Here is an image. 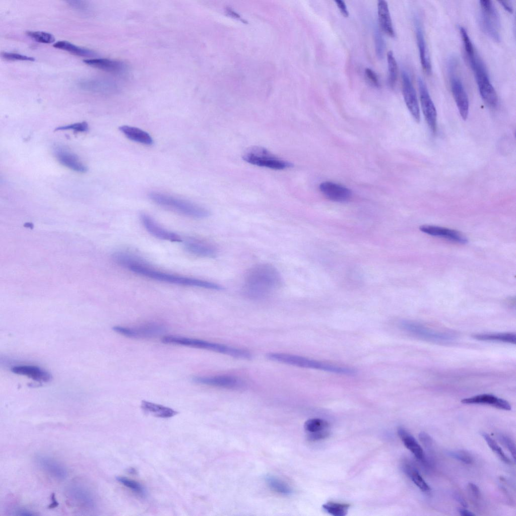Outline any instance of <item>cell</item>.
<instances>
[{"label":"cell","instance_id":"cell-36","mask_svg":"<svg viewBox=\"0 0 516 516\" xmlns=\"http://www.w3.org/2000/svg\"><path fill=\"white\" fill-rule=\"evenodd\" d=\"M329 423L320 418H311L307 420L304 424V429L309 433L320 431L328 429Z\"/></svg>","mask_w":516,"mask_h":516},{"label":"cell","instance_id":"cell-17","mask_svg":"<svg viewBox=\"0 0 516 516\" xmlns=\"http://www.w3.org/2000/svg\"><path fill=\"white\" fill-rule=\"evenodd\" d=\"M414 21L421 64L425 72L429 75L431 72V64L422 23L417 16Z\"/></svg>","mask_w":516,"mask_h":516},{"label":"cell","instance_id":"cell-24","mask_svg":"<svg viewBox=\"0 0 516 516\" xmlns=\"http://www.w3.org/2000/svg\"><path fill=\"white\" fill-rule=\"evenodd\" d=\"M12 371L15 374L27 376L39 382H48L51 377L46 371L33 365L16 366L12 368Z\"/></svg>","mask_w":516,"mask_h":516},{"label":"cell","instance_id":"cell-14","mask_svg":"<svg viewBox=\"0 0 516 516\" xmlns=\"http://www.w3.org/2000/svg\"><path fill=\"white\" fill-rule=\"evenodd\" d=\"M141 221L146 230L153 236L171 242H180L182 238L177 234L160 226L150 216L143 213L140 215Z\"/></svg>","mask_w":516,"mask_h":516},{"label":"cell","instance_id":"cell-9","mask_svg":"<svg viewBox=\"0 0 516 516\" xmlns=\"http://www.w3.org/2000/svg\"><path fill=\"white\" fill-rule=\"evenodd\" d=\"M480 7L478 22L482 31L496 42L500 41L499 16L492 2L479 1Z\"/></svg>","mask_w":516,"mask_h":516},{"label":"cell","instance_id":"cell-21","mask_svg":"<svg viewBox=\"0 0 516 516\" xmlns=\"http://www.w3.org/2000/svg\"><path fill=\"white\" fill-rule=\"evenodd\" d=\"M54 154L57 160L63 165L75 171H87V167L80 161L78 156L68 149L57 147L54 150Z\"/></svg>","mask_w":516,"mask_h":516},{"label":"cell","instance_id":"cell-25","mask_svg":"<svg viewBox=\"0 0 516 516\" xmlns=\"http://www.w3.org/2000/svg\"><path fill=\"white\" fill-rule=\"evenodd\" d=\"M377 14L380 27L388 35L394 37L395 32L392 24L387 2L379 0L377 2Z\"/></svg>","mask_w":516,"mask_h":516},{"label":"cell","instance_id":"cell-30","mask_svg":"<svg viewBox=\"0 0 516 516\" xmlns=\"http://www.w3.org/2000/svg\"><path fill=\"white\" fill-rule=\"evenodd\" d=\"M79 87L83 90L93 92H106L113 89V85L106 80L91 79L79 82Z\"/></svg>","mask_w":516,"mask_h":516},{"label":"cell","instance_id":"cell-28","mask_svg":"<svg viewBox=\"0 0 516 516\" xmlns=\"http://www.w3.org/2000/svg\"><path fill=\"white\" fill-rule=\"evenodd\" d=\"M119 130L130 140L146 145H151L153 141L150 135L145 131L136 127L122 125Z\"/></svg>","mask_w":516,"mask_h":516},{"label":"cell","instance_id":"cell-50","mask_svg":"<svg viewBox=\"0 0 516 516\" xmlns=\"http://www.w3.org/2000/svg\"><path fill=\"white\" fill-rule=\"evenodd\" d=\"M69 5L74 9L78 10L80 11L87 10L88 6L85 3V2L80 1H68Z\"/></svg>","mask_w":516,"mask_h":516},{"label":"cell","instance_id":"cell-33","mask_svg":"<svg viewBox=\"0 0 516 516\" xmlns=\"http://www.w3.org/2000/svg\"><path fill=\"white\" fill-rule=\"evenodd\" d=\"M267 485L273 491L283 495H289L292 493V488L286 483L273 476H267L265 479Z\"/></svg>","mask_w":516,"mask_h":516},{"label":"cell","instance_id":"cell-48","mask_svg":"<svg viewBox=\"0 0 516 516\" xmlns=\"http://www.w3.org/2000/svg\"><path fill=\"white\" fill-rule=\"evenodd\" d=\"M420 440L426 448L431 447L432 440L431 437L426 432H421L419 434Z\"/></svg>","mask_w":516,"mask_h":516},{"label":"cell","instance_id":"cell-7","mask_svg":"<svg viewBox=\"0 0 516 516\" xmlns=\"http://www.w3.org/2000/svg\"><path fill=\"white\" fill-rule=\"evenodd\" d=\"M242 159L246 162L260 167L275 170H283L292 167V163L275 156L267 149L253 146L247 149Z\"/></svg>","mask_w":516,"mask_h":516},{"label":"cell","instance_id":"cell-23","mask_svg":"<svg viewBox=\"0 0 516 516\" xmlns=\"http://www.w3.org/2000/svg\"><path fill=\"white\" fill-rule=\"evenodd\" d=\"M184 248L188 253L203 257H214L216 248L211 244L196 239H188L184 242Z\"/></svg>","mask_w":516,"mask_h":516},{"label":"cell","instance_id":"cell-46","mask_svg":"<svg viewBox=\"0 0 516 516\" xmlns=\"http://www.w3.org/2000/svg\"><path fill=\"white\" fill-rule=\"evenodd\" d=\"M330 435V431L327 430L309 433L307 435V438L310 441H316L327 438Z\"/></svg>","mask_w":516,"mask_h":516},{"label":"cell","instance_id":"cell-34","mask_svg":"<svg viewBox=\"0 0 516 516\" xmlns=\"http://www.w3.org/2000/svg\"><path fill=\"white\" fill-rule=\"evenodd\" d=\"M350 505L347 503L329 501L322 505L323 509L334 516H345L347 514Z\"/></svg>","mask_w":516,"mask_h":516},{"label":"cell","instance_id":"cell-8","mask_svg":"<svg viewBox=\"0 0 516 516\" xmlns=\"http://www.w3.org/2000/svg\"><path fill=\"white\" fill-rule=\"evenodd\" d=\"M458 64L456 57H450L447 62V71L453 98L462 118L466 120L469 113V102L463 84L457 72Z\"/></svg>","mask_w":516,"mask_h":516},{"label":"cell","instance_id":"cell-2","mask_svg":"<svg viewBox=\"0 0 516 516\" xmlns=\"http://www.w3.org/2000/svg\"><path fill=\"white\" fill-rule=\"evenodd\" d=\"M124 267L134 273L158 281L210 290H221L223 289L221 285L209 281L157 270L151 268L134 255L129 259Z\"/></svg>","mask_w":516,"mask_h":516},{"label":"cell","instance_id":"cell-39","mask_svg":"<svg viewBox=\"0 0 516 516\" xmlns=\"http://www.w3.org/2000/svg\"><path fill=\"white\" fill-rule=\"evenodd\" d=\"M116 480L126 487L131 489L134 492L140 496H143L145 494V491L143 487L136 481L127 478L120 476L116 477Z\"/></svg>","mask_w":516,"mask_h":516},{"label":"cell","instance_id":"cell-4","mask_svg":"<svg viewBox=\"0 0 516 516\" xmlns=\"http://www.w3.org/2000/svg\"><path fill=\"white\" fill-rule=\"evenodd\" d=\"M267 358L273 361L302 368L321 370L340 374L353 375L356 371L352 368L340 366L305 357L284 353H269Z\"/></svg>","mask_w":516,"mask_h":516},{"label":"cell","instance_id":"cell-37","mask_svg":"<svg viewBox=\"0 0 516 516\" xmlns=\"http://www.w3.org/2000/svg\"><path fill=\"white\" fill-rule=\"evenodd\" d=\"M387 61L389 72L388 82L390 86L394 88L397 79L398 67L396 59L392 51H389L387 53Z\"/></svg>","mask_w":516,"mask_h":516},{"label":"cell","instance_id":"cell-49","mask_svg":"<svg viewBox=\"0 0 516 516\" xmlns=\"http://www.w3.org/2000/svg\"><path fill=\"white\" fill-rule=\"evenodd\" d=\"M468 489L472 498L475 500H478L480 496V490L478 487L474 483H470L468 484Z\"/></svg>","mask_w":516,"mask_h":516},{"label":"cell","instance_id":"cell-53","mask_svg":"<svg viewBox=\"0 0 516 516\" xmlns=\"http://www.w3.org/2000/svg\"><path fill=\"white\" fill-rule=\"evenodd\" d=\"M499 3H500L506 11L510 13H512L513 8L510 1H499Z\"/></svg>","mask_w":516,"mask_h":516},{"label":"cell","instance_id":"cell-55","mask_svg":"<svg viewBox=\"0 0 516 516\" xmlns=\"http://www.w3.org/2000/svg\"><path fill=\"white\" fill-rule=\"evenodd\" d=\"M459 512L462 516H474L475 514L471 511L466 509H459Z\"/></svg>","mask_w":516,"mask_h":516},{"label":"cell","instance_id":"cell-16","mask_svg":"<svg viewBox=\"0 0 516 516\" xmlns=\"http://www.w3.org/2000/svg\"><path fill=\"white\" fill-rule=\"evenodd\" d=\"M35 461L38 466L52 478L62 480L66 478L68 472L65 467L56 460L44 455L37 456Z\"/></svg>","mask_w":516,"mask_h":516},{"label":"cell","instance_id":"cell-3","mask_svg":"<svg viewBox=\"0 0 516 516\" xmlns=\"http://www.w3.org/2000/svg\"><path fill=\"white\" fill-rule=\"evenodd\" d=\"M161 341L166 344L207 350L239 359H249L251 357V354L246 350L200 339L170 335L163 337Z\"/></svg>","mask_w":516,"mask_h":516},{"label":"cell","instance_id":"cell-18","mask_svg":"<svg viewBox=\"0 0 516 516\" xmlns=\"http://www.w3.org/2000/svg\"><path fill=\"white\" fill-rule=\"evenodd\" d=\"M69 499L75 504L82 508L92 509L95 500L92 493L87 488L80 484H72L68 489Z\"/></svg>","mask_w":516,"mask_h":516},{"label":"cell","instance_id":"cell-5","mask_svg":"<svg viewBox=\"0 0 516 516\" xmlns=\"http://www.w3.org/2000/svg\"><path fill=\"white\" fill-rule=\"evenodd\" d=\"M465 53L482 99L489 106L495 107L498 104V96L490 81L483 62L476 53L475 48Z\"/></svg>","mask_w":516,"mask_h":516},{"label":"cell","instance_id":"cell-52","mask_svg":"<svg viewBox=\"0 0 516 516\" xmlns=\"http://www.w3.org/2000/svg\"><path fill=\"white\" fill-rule=\"evenodd\" d=\"M14 514L17 515H36L34 512L23 508H17L14 511Z\"/></svg>","mask_w":516,"mask_h":516},{"label":"cell","instance_id":"cell-20","mask_svg":"<svg viewBox=\"0 0 516 516\" xmlns=\"http://www.w3.org/2000/svg\"><path fill=\"white\" fill-rule=\"evenodd\" d=\"M421 231L430 235L440 237L459 243L467 242V239L460 232L453 229L433 225H422Z\"/></svg>","mask_w":516,"mask_h":516},{"label":"cell","instance_id":"cell-38","mask_svg":"<svg viewBox=\"0 0 516 516\" xmlns=\"http://www.w3.org/2000/svg\"><path fill=\"white\" fill-rule=\"evenodd\" d=\"M481 435L484 438L487 444L492 451L495 453L501 461L506 464H510L511 460L506 456L501 448L497 442L487 433L482 432Z\"/></svg>","mask_w":516,"mask_h":516},{"label":"cell","instance_id":"cell-42","mask_svg":"<svg viewBox=\"0 0 516 516\" xmlns=\"http://www.w3.org/2000/svg\"><path fill=\"white\" fill-rule=\"evenodd\" d=\"M448 454L451 457L466 464H470L473 461L471 455L469 452L464 450L451 451L448 452Z\"/></svg>","mask_w":516,"mask_h":516},{"label":"cell","instance_id":"cell-1","mask_svg":"<svg viewBox=\"0 0 516 516\" xmlns=\"http://www.w3.org/2000/svg\"><path fill=\"white\" fill-rule=\"evenodd\" d=\"M282 284V276L274 266L260 263L252 266L246 272L242 292L249 299H262L277 290Z\"/></svg>","mask_w":516,"mask_h":516},{"label":"cell","instance_id":"cell-27","mask_svg":"<svg viewBox=\"0 0 516 516\" xmlns=\"http://www.w3.org/2000/svg\"><path fill=\"white\" fill-rule=\"evenodd\" d=\"M84 62L92 67L109 72L118 73L124 69V66L122 62L106 58L85 59Z\"/></svg>","mask_w":516,"mask_h":516},{"label":"cell","instance_id":"cell-11","mask_svg":"<svg viewBox=\"0 0 516 516\" xmlns=\"http://www.w3.org/2000/svg\"><path fill=\"white\" fill-rule=\"evenodd\" d=\"M112 329L125 337L133 339H149L161 335L165 328L155 322L146 323L134 327L115 326Z\"/></svg>","mask_w":516,"mask_h":516},{"label":"cell","instance_id":"cell-43","mask_svg":"<svg viewBox=\"0 0 516 516\" xmlns=\"http://www.w3.org/2000/svg\"><path fill=\"white\" fill-rule=\"evenodd\" d=\"M1 56L4 59L8 60H23L30 61L35 60L34 58L33 57L13 52H3L1 53Z\"/></svg>","mask_w":516,"mask_h":516},{"label":"cell","instance_id":"cell-40","mask_svg":"<svg viewBox=\"0 0 516 516\" xmlns=\"http://www.w3.org/2000/svg\"><path fill=\"white\" fill-rule=\"evenodd\" d=\"M26 34L35 41L40 43L49 44L52 43L55 41V38L52 34L45 32L27 31Z\"/></svg>","mask_w":516,"mask_h":516},{"label":"cell","instance_id":"cell-54","mask_svg":"<svg viewBox=\"0 0 516 516\" xmlns=\"http://www.w3.org/2000/svg\"><path fill=\"white\" fill-rule=\"evenodd\" d=\"M455 499L464 507H467V504L465 499L459 494H455L454 495Z\"/></svg>","mask_w":516,"mask_h":516},{"label":"cell","instance_id":"cell-35","mask_svg":"<svg viewBox=\"0 0 516 516\" xmlns=\"http://www.w3.org/2000/svg\"><path fill=\"white\" fill-rule=\"evenodd\" d=\"M404 468L405 472L410 477L412 481L422 491L427 492L430 490V487L424 481L418 471L408 465L405 466Z\"/></svg>","mask_w":516,"mask_h":516},{"label":"cell","instance_id":"cell-47","mask_svg":"<svg viewBox=\"0 0 516 516\" xmlns=\"http://www.w3.org/2000/svg\"><path fill=\"white\" fill-rule=\"evenodd\" d=\"M365 74L370 82L376 87L380 86L379 79L376 74L371 69L366 68Z\"/></svg>","mask_w":516,"mask_h":516},{"label":"cell","instance_id":"cell-45","mask_svg":"<svg viewBox=\"0 0 516 516\" xmlns=\"http://www.w3.org/2000/svg\"><path fill=\"white\" fill-rule=\"evenodd\" d=\"M499 436V440L502 443H503L505 446L507 448L509 452L511 453L514 460H515V446L513 440L506 435H500Z\"/></svg>","mask_w":516,"mask_h":516},{"label":"cell","instance_id":"cell-22","mask_svg":"<svg viewBox=\"0 0 516 516\" xmlns=\"http://www.w3.org/2000/svg\"><path fill=\"white\" fill-rule=\"evenodd\" d=\"M461 402L465 404L489 405L499 409L510 410L511 406L506 400L499 398L493 395L481 394L469 398L464 399Z\"/></svg>","mask_w":516,"mask_h":516},{"label":"cell","instance_id":"cell-44","mask_svg":"<svg viewBox=\"0 0 516 516\" xmlns=\"http://www.w3.org/2000/svg\"><path fill=\"white\" fill-rule=\"evenodd\" d=\"M67 130H73L76 132H85L88 130V125L86 122L83 121L70 125L57 127L55 129V131Z\"/></svg>","mask_w":516,"mask_h":516},{"label":"cell","instance_id":"cell-51","mask_svg":"<svg viewBox=\"0 0 516 516\" xmlns=\"http://www.w3.org/2000/svg\"><path fill=\"white\" fill-rule=\"evenodd\" d=\"M335 2L342 15L344 17H348L349 12L345 3L342 0H335Z\"/></svg>","mask_w":516,"mask_h":516},{"label":"cell","instance_id":"cell-12","mask_svg":"<svg viewBox=\"0 0 516 516\" xmlns=\"http://www.w3.org/2000/svg\"><path fill=\"white\" fill-rule=\"evenodd\" d=\"M420 100L423 113L427 123L433 132L437 128V113L424 81L421 77L418 78Z\"/></svg>","mask_w":516,"mask_h":516},{"label":"cell","instance_id":"cell-31","mask_svg":"<svg viewBox=\"0 0 516 516\" xmlns=\"http://www.w3.org/2000/svg\"><path fill=\"white\" fill-rule=\"evenodd\" d=\"M477 340L485 341H498L515 344L516 335L514 333L478 334L472 336Z\"/></svg>","mask_w":516,"mask_h":516},{"label":"cell","instance_id":"cell-13","mask_svg":"<svg viewBox=\"0 0 516 516\" xmlns=\"http://www.w3.org/2000/svg\"><path fill=\"white\" fill-rule=\"evenodd\" d=\"M402 92L406 106L416 122L420 119V110L416 92L408 73L402 71Z\"/></svg>","mask_w":516,"mask_h":516},{"label":"cell","instance_id":"cell-56","mask_svg":"<svg viewBox=\"0 0 516 516\" xmlns=\"http://www.w3.org/2000/svg\"><path fill=\"white\" fill-rule=\"evenodd\" d=\"M51 499H52V500H51L52 503L49 505V507L52 508H54V507L57 506L58 505V503H57V501L55 499V496H54V494H52Z\"/></svg>","mask_w":516,"mask_h":516},{"label":"cell","instance_id":"cell-6","mask_svg":"<svg viewBox=\"0 0 516 516\" xmlns=\"http://www.w3.org/2000/svg\"><path fill=\"white\" fill-rule=\"evenodd\" d=\"M149 197L157 205L188 217L203 219L210 214V212L203 207L161 192H151Z\"/></svg>","mask_w":516,"mask_h":516},{"label":"cell","instance_id":"cell-26","mask_svg":"<svg viewBox=\"0 0 516 516\" xmlns=\"http://www.w3.org/2000/svg\"><path fill=\"white\" fill-rule=\"evenodd\" d=\"M398 434L404 445L417 459L421 461H425V455L423 450L415 438L406 429L400 427L398 429Z\"/></svg>","mask_w":516,"mask_h":516},{"label":"cell","instance_id":"cell-41","mask_svg":"<svg viewBox=\"0 0 516 516\" xmlns=\"http://www.w3.org/2000/svg\"><path fill=\"white\" fill-rule=\"evenodd\" d=\"M374 42L376 55L379 59H382L384 55L385 43L382 35L377 28H375L374 30Z\"/></svg>","mask_w":516,"mask_h":516},{"label":"cell","instance_id":"cell-15","mask_svg":"<svg viewBox=\"0 0 516 516\" xmlns=\"http://www.w3.org/2000/svg\"><path fill=\"white\" fill-rule=\"evenodd\" d=\"M193 380L198 383L227 389H239L244 385L240 379L230 375L198 376Z\"/></svg>","mask_w":516,"mask_h":516},{"label":"cell","instance_id":"cell-19","mask_svg":"<svg viewBox=\"0 0 516 516\" xmlns=\"http://www.w3.org/2000/svg\"><path fill=\"white\" fill-rule=\"evenodd\" d=\"M319 189L328 199L335 202H345L351 197V191L348 188L332 182L320 183Z\"/></svg>","mask_w":516,"mask_h":516},{"label":"cell","instance_id":"cell-29","mask_svg":"<svg viewBox=\"0 0 516 516\" xmlns=\"http://www.w3.org/2000/svg\"><path fill=\"white\" fill-rule=\"evenodd\" d=\"M141 407L145 411L160 418H170L178 413L170 408L146 401H142Z\"/></svg>","mask_w":516,"mask_h":516},{"label":"cell","instance_id":"cell-32","mask_svg":"<svg viewBox=\"0 0 516 516\" xmlns=\"http://www.w3.org/2000/svg\"><path fill=\"white\" fill-rule=\"evenodd\" d=\"M53 46L80 56L91 57L95 55V53L92 51L78 47L66 41H57L53 45Z\"/></svg>","mask_w":516,"mask_h":516},{"label":"cell","instance_id":"cell-10","mask_svg":"<svg viewBox=\"0 0 516 516\" xmlns=\"http://www.w3.org/2000/svg\"><path fill=\"white\" fill-rule=\"evenodd\" d=\"M399 326L405 332L427 341L448 342L452 341L455 338V336L450 334L437 332L413 321L403 320L400 322Z\"/></svg>","mask_w":516,"mask_h":516}]
</instances>
